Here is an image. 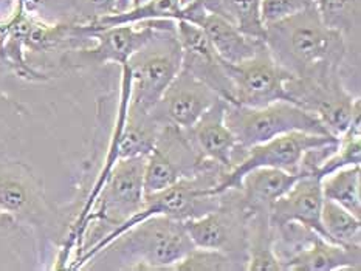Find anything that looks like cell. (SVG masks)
<instances>
[{
	"label": "cell",
	"mask_w": 361,
	"mask_h": 271,
	"mask_svg": "<svg viewBox=\"0 0 361 271\" xmlns=\"http://www.w3.org/2000/svg\"><path fill=\"white\" fill-rule=\"evenodd\" d=\"M20 229H23L20 225L16 222L10 214H6L4 209H0V237H6L16 234Z\"/></svg>",
	"instance_id": "obj_29"
},
{
	"label": "cell",
	"mask_w": 361,
	"mask_h": 271,
	"mask_svg": "<svg viewBox=\"0 0 361 271\" xmlns=\"http://www.w3.org/2000/svg\"><path fill=\"white\" fill-rule=\"evenodd\" d=\"M221 98L185 68L180 70L151 111L159 126L188 129Z\"/></svg>",
	"instance_id": "obj_12"
},
{
	"label": "cell",
	"mask_w": 361,
	"mask_h": 271,
	"mask_svg": "<svg viewBox=\"0 0 361 271\" xmlns=\"http://www.w3.org/2000/svg\"><path fill=\"white\" fill-rule=\"evenodd\" d=\"M128 104L151 112L168 85L182 70V45L176 33V20L155 30L151 39L129 58Z\"/></svg>",
	"instance_id": "obj_3"
},
{
	"label": "cell",
	"mask_w": 361,
	"mask_h": 271,
	"mask_svg": "<svg viewBox=\"0 0 361 271\" xmlns=\"http://www.w3.org/2000/svg\"><path fill=\"white\" fill-rule=\"evenodd\" d=\"M177 271H231L240 270L230 256L222 251L194 246L174 267Z\"/></svg>",
	"instance_id": "obj_25"
},
{
	"label": "cell",
	"mask_w": 361,
	"mask_h": 271,
	"mask_svg": "<svg viewBox=\"0 0 361 271\" xmlns=\"http://www.w3.org/2000/svg\"><path fill=\"white\" fill-rule=\"evenodd\" d=\"M301 175L274 168H256L242 177L239 189L250 211H270L271 205L300 180Z\"/></svg>",
	"instance_id": "obj_17"
},
{
	"label": "cell",
	"mask_w": 361,
	"mask_h": 271,
	"mask_svg": "<svg viewBox=\"0 0 361 271\" xmlns=\"http://www.w3.org/2000/svg\"><path fill=\"white\" fill-rule=\"evenodd\" d=\"M312 0H261V20L264 27L287 19L310 6Z\"/></svg>",
	"instance_id": "obj_26"
},
{
	"label": "cell",
	"mask_w": 361,
	"mask_h": 271,
	"mask_svg": "<svg viewBox=\"0 0 361 271\" xmlns=\"http://www.w3.org/2000/svg\"><path fill=\"white\" fill-rule=\"evenodd\" d=\"M321 225L329 242L343 246H361V219L335 201L324 198Z\"/></svg>",
	"instance_id": "obj_22"
},
{
	"label": "cell",
	"mask_w": 361,
	"mask_h": 271,
	"mask_svg": "<svg viewBox=\"0 0 361 271\" xmlns=\"http://www.w3.org/2000/svg\"><path fill=\"white\" fill-rule=\"evenodd\" d=\"M226 101L219 98L191 127L185 129L200 160L216 161L228 170L236 168L248 149L242 147L225 121Z\"/></svg>",
	"instance_id": "obj_14"
},
{
	"label": "cell",
	"mask_w": 361,
	"mask_h": 271,
	"mask_svg": "<svg viewBox=\"0 0 361 271\" xmlns=\"http://www.w3.org/2000/svg\"><path fill=\"white\" fill-rule=\"evenodd\" d=\"M248 217L250 209L243 201L240 189H226L221 192L214 211L183 223L195 246L222 251L230 256L240 270H247Z\"/></svg>",
	"instance_id": "obj_6"
},
{
	"label": "cell",
	"mask_w": 361,
	"mask_h": 271,
	"mask_svg": "<svg viewBox=\"0 0 361 271\" xmlns=\"http://www.w3.org/2000/svg\"><path fill=\"white\" fill-rule=\"evenodd\" d=\"M4 68H5V67H4V64H2V61H0V73H2Z\"/></svg>",
	"instance_id": "obj_32"
},
{
	"label": "cell",
	"mask_w": 361,
	"mask_h": 271,
	"mask_svg": "<svg viewBox=\"0 0 361 271\" xmlns=\"http://www.w3.org/2000/svg\"><path fill=\"white\" fill-rule=\"evenodd\" d=\"M178 20L191 22L207 34L216 53L228 64H239L253 56L264 42L243 34L224 15L208 11L200 0H188L180 11Z\"/></svg>",
	"instance_id": "obj_15"
},
{
	"label": "cell",
	"mask_w": 361,
	"mask_h": 271,
	"mask_svg": "<svg viewBox=\"0 0 361 271\" xmlns=\"http://www.w3.org/2000/svg\"><path fill=\"white\" fill-rule=\"evenodd\" d=\"M323 201L324 197L321 192L319 177H301L284 196H281L271 205L270 223L279 225L286 222H298L317 231L321 237L326 239L323 225H321Z\"/></svg>",
	"instance_id": "obj_16"
},
{
	"label": "cell",
	"mask_w": 361,
	"mask_h": 271,
	"mask_svg": "<svg viewBox=\"0 0 361 271\" xmlns=\"http://www.w3.org/2000/svg\"><path fill=\"white\" fill-rule=\"evenodd\" d=\"M213 13L224 15L243 34L264 41L265 27L261 20V0H217Z\"/></svg>",
	"instance_id": "obj_23"
},
{
	"label": "cell",
	"mask_w": 361,
	"mask_h": 271,
	"mask_svg": "<svg viewBox=\"0 0 361 271\" xmlns=\"http://www.w3.org/2000/svg\"><path fill=\"white\" fill-rule=\"evenodd\" d=\"M336 139L338 138L329 135L290 132V134L276 137L270 141L251 146L239 165L233 168L228 175L224 178V182L217 188V194L226 189H239L242 177L256 168H274L300 175L301 158L305 151L321 144L336 141Z\"/></svg>",
	"instance_id": "obj_10"
},
{
	"label": "cell",
	"mask_w": 361,
	"mask_h": 271,
	"mask_svg": "<svg viewBox=\"0 0 361 271\" xmlns=\"http://www.w3.org/2000/svg\"><path fill=\"white\" fill-rule=\"evenodd\" d=\"M224 65L234 89L233 104L259 108L276 101H290L286 85L293 76L274 61L265 42L251 58L239 64L224 61Z\"/></svg>",
	"instance_id": "obj_9"
},
{
	"label": "cell",
	"mask_w": 361,
	"mask_h": 271,
	"mask_svg": "<svg viewBox=\"0 0 361 271\" xmlns=\"http://www.w3.org/2000/svg\"><path fill=\"white\" fill-rule=\"evenodd\" d=\"M76 23H90L116 13V0H73Z\"/></svg>",
	"instance_id": "obj_27"
},
{
	"label": "cell",
	"mask_w": 361,
	"mask_h": 271,
	"mask_svg": "<svg viewBox=\"0 0 361 271\" xmlns=\"http://www.w3.org/2000/svg\"><path fill=\"white\" fill-rule=\"evenodd\" d=\"M176 33L182 45V68L205 82L226 103H234V89L224 59L219 56L207 34L186 20H176Z\"/></svg>",
	"instance_id": "obj_13"
},
{
	"label": "cell",
	"mask_w": 361,
	"mask_h": 271,
	"mask_svg": "<svg viewBox=\"0 0 361 271\" xmlns=\"http://www.w3.org/2000/svg\"><path fill=\"white\" fill-rule=\"evenodd\" d=\"M225 121L245 149L290 132L334 137L315 115L290 101H276L259 108L226 103Z\"/></svg>",
	"instance_id": "obj_5"
},
{
	"label": "cell",
	"mask_w": 361,
	"mask_h": 271,
	"mask_svg": "<svg viewBox=\"0 0 361 271\" xmlns=\"http://www.w3.org/2000/svg\"><path fill=\"white\" fill-rule=\"evenodd\" d=\"M147 2H151V0H132L130 8H138V6L145 5V4H147Z\"/></svg>",
	"instance_id": "obj_31"
},
{
	"label": "cell",
	"mask_w": 361,
	"mask_h": 271,
	"mask_svg": "<svg viewBox=\"0 0 361 271\" xmlns=\"http://www.w3.org/2000/svg\"><path fill=\"white\" fill-rule=\"evenodd\" d=\"M0 209L41 236H54L66 227L62 213L47 198L42 182L23 161L0 160Z\"/></svg>",
	"instance_id": "obj_4"
},
{
	"label": "cell",
	"mask_w": 361,
	"mask_h": 271,
	"mask_svg": "<svg viewBox=\"0 0 361 271\" xmlns=\"http://www.w3.org/2000/svg\"><path fill=\"white\" fill-rule=\"evenodd\" d=\"M132 0H116V13H124L130 10Z\"/></svg>",
	"instance_id": "obj_30"
},
{
	"label": "cell",
	"mask_w": 361,
	"mask_h": 271,
	"mask_svg": "<svg viewBox=\"0 0 361 271\" xmlns=\"http://www.w3.org/2000/svg\"><path fill=\"white\" fill-rule=\"evenodd\" d=\"M185 129L161 126L154 149L146 157L145 194L168 188L183 178H191L202 165Z\"/></svg>",
	"instance_id": "obj_11"
},
{
	"label": "cell",
	"mask_w": 361,
	"mask_h": 271,
	"mask_svg": "<svg viewBox=\"0 0 361 271\" xmlns=\"http://www.w3.org/2000/svg\"><path fill=\"white\" fill-rule=\"evenodd\" d=\"M361 268V246H343L319 237L315 245L288 263L290 271H336Z\"/></svg>",
	"instance_id": "obj_18"
},
{
	"label": "cell",
	"mask_w": 361,
	"mask_h": 271,
	"mask_svg": "<svg viewBox=\"0 0 361 271\" xmlns=\"http://www.w3.org/2000/svg\"><path fill=\"white\" fill-rule=\"evenodd\" d=\"M195 245L185 223L166 215H152L123 231L89 260L92 268L174 270Z\"/></svg>",
	"instance_id": "obj_2"
},
{
	"label": "cell",
	"mask_w": 361,
	"mask_h": 271,
	"mask_svg": "<svg viewBox=\"0 0 361 271\" xmlns=\"http://www.w3.org/2000/svg\"><path fill=\"white\" fill-rule=\"evenodd\" d=\"M168 20L172 19L143 20L99 30L92 27L95 42L90 46L64 51L61 54L59 64L67 70L93 68L109 64V62L124 67L132 54L141 49L155 33V30L163 27Z\"/></svg>",
	"instance_id": "obj_8"
},
{
	"label": "cell",
	"mask_w": 361,
	"mask_h": 271,
	"mask_svg": "<svg viewBox=\"0 0 361 271\" xmlns=\"http://www.w3.org/2000/svg\"><path fill=\"white\" fill-rule=\"evenodd\" d=\"M22 0H0V30L22 14Z\"/></svg>",
	"instance_id": "obj_28"
},
{
	"label": "cell",
	"mask_w": 361,
	"mask_h": 271,
	"mask_svg": "<svg viewBox=\"0 0 361 271\" xmlns=\"http://www.w3.org/2000/svg\"><path fill=\"white\" fill-rule=\"evenodd\" d=\"M287 95L290 103L298 104L315 115L329 130V134L340 138L350 126L360 98L346 89L340 73L313 77H292L287 81Z\"/></svg>",
	"instance_id": "obj_7"
},
{
	"label": "cell",
	"mask_w": 361,
	"mask_h": 271,
	"mask_svg": "<svg viewBox=\"0 0 361 271\" xmlns=\"http://www.w3.org/2000/svg\"><path fill=\"white\" fill-rule=\"evenodd\" d=\"M264 42L274 61L293 77L340 73L348 53L346 36L327 27L313 4L267 25Z\"/></svg>",
	"instance_id": "obj_1"
},
{
	"label": "cell",
	"mask_w": 361,
	"mask_h": 271,
	"mask_svg": "<svg viewBox=\"0 0 361 271\" xmlns=\"http://www.w3.org/2000/svg\"><path fill=\"white\" fill-rule=\"evenodd\" d=\"M271 231L273 253L276 256L281 270H286L290 262L304 251H307L321 237L317 231L298 222L271 225Z\"/></svg>",
	"instance_id": "obj_21"
},
{
	"label": "cell",
	"mask_w": 361,
	"mask_h": 271,
	"mask_svg": "<svg viewBox=\"0 0 361 271\" xmlns=\"http://www.w3.org/2000/svg\"><path fill=\"white\" fill-rule=\"evenodd\" d=\"M248 271H278L281 270L273 253V231L270 211H250L247 222Z\"/></svg>",
	"instance_id": "obj_19"
},
{
	"label": "cell",
	"mask_w": 361,
	"mask_h": 271,
	"mask_svg": "<svg viewBox=\"0 0 361 271\" xmlns=\"http://www.w3.org/2000/svg\"><path fill=\"white\" fill-rule=\"evenodd\" d=\"M321 192L361 219V169L360 165L336 169L321 178Z\"/></svg>",
	"instance_id": "obj_20"
},
{
	"label": "cell",
	"mask_w": 361,
	"mask_h": 271,
	"mask_svg": "<svg viewBox=\"0 0 361 271\" xmlns=\"http://www.w3.org/2000/svg\"><path fill=\"white\" fill-rule=\"evenodd\" d=\"M327 27L346 36L358 27L360 0H312Z\"/></svg>",
	"instance_id": "obj_24"
}]
</instances>
